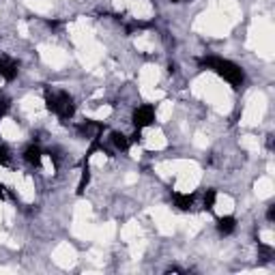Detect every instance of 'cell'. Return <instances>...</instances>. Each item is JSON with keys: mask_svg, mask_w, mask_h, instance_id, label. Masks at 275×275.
<instances>
[{"mask_svg": "<svg viewBox=\"0 0 275 275\" xmlns=\"http://www.w3.org/2000/svg\"><path fill=\"white\" fill-rule=\"evenodd\" d=\"M198 63L202 67H207L211 71H215L219 78H223L226 82L232 86V88H239L243 84V80H245V73H243V69L239 65H234L232 60H226V58H219V56H205L200 58Z\"/></svg>", "mask_w": 275, "mask_h": 275, "instance_id": "1", "label": "cell"}, {"mask_svg": "<svg viewBox=\"0 0 275 275\" xmlns=\"http://www.w3.org/2000/svg\"><path fill=\"white\" fill-rule=\"evenodd\" d=\"M45 108L49 112L58 114L60 120H69L71 116L76 114V106H73V99H71L69 93L60 90V93H52L49 88H45Z\"/></svg>", "mask_w": 275, "mask_h": 275, "instance_id": "2", "label": "cell"}, {"mask_svg": "<svg viewBox=\"0 0 275 275\" xmlns=\"http://www.w3.org/2000/svg\"><path fill=\"white\" fill-rule=\"evenodd\" d=\"M131 120H134V127L136 129H144V127L153 125V123H155V108H153V106H140V108H136Z\"/></svg>", "mask_w": 275, "mask_h": 275, "instance_id": "3", "label": "cell"}, {"mask_svg": "<svg viewBox=\"0 0 275 275\" xmlns=\"http://www.w3.org/2000/svg\"><path fill=\"white\" fill-rule=\"evenodd\" d=\"M17 71H19L17 60L0 54V78H5L7 82H13V80L17 78Z\"/></svg>", "mask_w": 275, "mask_h": 275, "instance_id": "4", "label": "cell"}, {"mask_svg": "<svg viewBox=\"0 0 275 275\" xmlns=\"http://www.w3.org/2000/svg\"><path fill=\"white\" fill-rule=\"evenodd\" d=\"M41 159H43V151H41V146H39V144H35V142L24 148V161H26V164L39 168V166H41Z\"/></svg>", "mask_w": 275, "mask_h": 275, "instance_id": "5", "label": "cell"}, {"mask_svg": "<svg viewBox=\"0 0 275 275\" xmlns=\"http://www.w3.org/2000/svg\"><path fill=\"white\" fill-rule=\"evenodd\" d=\"M106 129H108V127H106L104 123H97V120H86V123L78 125V131H80V134H84L88 140L95 138V136H101Z\"/></svg>", "mask_w": 275, "mask_h": 275, "instance_id": "6", "label": "cell"}, {"mask_svg": "<svg viewBox=\"0 0 275 275\" xmlns=\"http://www.w3.org/2000/svg\"><path fill=\"white\" fill-rule=\"evenodd\" d=\"M234 228H237V219H234L232 215H223L217 219V232L223 234V237H228V234L234 232Z\"/></svg>", "mask_w": 275, "mask_h": 275, "instance_id": "7", "label": "cell"}, {"mask_svg": "<svg viewBox=\"0 0 275 275\" xmlns=\"http://www.w3.org/2000/svg\"><path fill=\"white\" fill-rule=\"evenodd\" d=\"M110 140H112V144H114L118 151H129V146H131V142L127 140V136L125 134H120V131H112V136H110Z\"/></svg>", "mask_w": 275, "mask_h": 275, "instance_id": "8", "label": "cell"}, {"mask_svg": "<svg viewBox=\"0 0 275 275\" xmlns=\"http://www.w3.org/2000/svg\"><path fill=\"white\" fill-rule=\"evenodd\" d=\"M174 205L181 211H189L193 205V193H174Z\"/></svg>", "mask_w": 275, "mask_h": 275, "instance_id": "9", "label": "cell"}, {"mask_svg": "<svg viewBox=\"0 0 275 275\" xmlns=\"http://www.w3.org/2000/svg\"><path fill=\"white\" fill-rule=\"evenodd\" d=\"M88 181H90V168H88V161H84V164H82V177H80L78 189H76V193H78V196H82V193L86 191V185H88Z\"/></svg>", "mask_w": 275, "mask_h": 275, "instance_id": "10", "label": "cell"}, {"mask_svg": "<svg viewBox=\"0 0 275 275\" xmlns=\"http://www.w3.org/2000/svg\"><path fill=\"white\" fill-rule=\"evenodd\" d=\"M215 198H217V191L215 189H207V193H205V211L215 209Z\"/></svg>", "mask_w": 275, "mask_h": 275, "instance_id": "11", "label": "cell"}, {"mask_svg": "<svg viewBox=\"0 0 275 275\" xmlns=\"http://www.w3.org/2000/svg\"><path fill=\"white\" fill-rule=\"evenodd\" d=\"M11 164V151L7 144H0V166H9Z\"/></svg>", "mask_w": 275, "mask_h": 275, "instance_id": "12", "label": "cell"}, {"mask_svg": "<svg viewBox=\"0 0 275 275\" xmlns=\"http://www.w3.org/2000/svg\"><path fill=\"white\" fill-rule=\"evenodd\" d=\"M9 108H11V99H9L5 93H0V118L7 114Z\"/></svg>", "mask_w": 275, "mask_h": 275, "instance_id": "13", "label": "cell"}, {"mask_svg": "<svg viewBox=\"0 0 275 275\" xmlns=\"http://www.w3.org/2000/svg\"><path fill=\"white\" fill-rule=\"evenodd\" d=\"M258 249H260V254H262V260H271L273 249H271L269 245H262V243H258Z\"/></svg>", "mask_w": 275, "mask_h": 275, "instance_id": "14", "label": "cell"}, {"mask_svg": "<svg viewBox=\"0 0 275 275\" xmlns=\"http://www.w3.org/2000/svg\"><path fill=\"white\" fill-rule=\"evenodd\" d=\"M129 142H138V144H140V142H142V129H136L134 131V136H131V140Z\"/></svg>", "mask_w": 275, "mask_h": 275, "instance_id": "15", "label": "cell"}, {"mask_svg": "<svg viewBox=\"0 0 275 275\" xmlns=\"http://www.w3.org/2000/svg\"><path fill=\"white\" fill-rule=\"evenodd\" d=\"M267 219H269V221H275V205H269V209H267Z\"/></svg>", "mask_w": 275, "mask_h": 275, "instance_id": "16", "label": "cell"}, {"mask_svg": "<svg viewBox=\"0 0 275 275\" xmlns=\"http://www.w3.org/2000/svg\"><path fill=\"white\" fill-rule=\"evenodd\" d=\"M166 273H183V269H179V267H170Z\"/></svg>", "mask_w": 275, "mask_h": 275, "instance_id": "17", "label": "cell"}, {"mask_svg": "<svg viewBox=\"0 0 275 275\" xmlns=\"http://www.w3.org/2000/svg\"><path fill=\"white\" fill-rule=\"evenodd\" d=\"M47 26H49V28H58L60 22H56V19H54V22H47Z\"/></svg>", "mask_w": 275, "mask_h": 275, "instance_id": "18", "label": "cell"}, {"mask_svg": "<svg viewBox=\"0 0 275 275\" xmlns=\"http://www.w3.org/2000/svg\"><path fill=\"white\" fill-rule=\"evenodd\" d=\"M0 198H3V200L7 198V191H5V187H3V185H0Z\"/></svg>", "mask_w": 275, "mask_h": 275, "instance_id": "19", "label": "cell"}, {"mask_svg": "<svg viewBox=\"0 0 275 275\" xmlns=\"http://www.w3.org/2000/svg\"><path fill=\"white\" fill-rule=\"evenodd\" d=\"M172 3H183V0H172Z\"/></svg>", "mask_w": 275, "mask_h": 275, "instance_id": "20", "label": "cell"}]
</instances>
